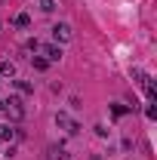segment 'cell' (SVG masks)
Returning a JSON list of instances; mask_svg holds the SVG:
<instances>
[{
	"instance_id": "6da1fadb",
	"label": "cell",
	"mask_w": 157,
	"mask_h": 160,
	"mask_svg": "<svg viewBox=\"0 0 157 160\" xmlns=\"http://www.w3.org/2000/svg\"><path fill=\"white\" fill-rule=\"evenodd\" d=\"M3 114L13 120V123H22L25 120V102H22V96H9V99L3 102Z\"/></svg>"
},
{
	"instance_id": "7a4b0ae2",
	"label": "cell",
	"mask_w": 157,
	"mask_h": 160,
	"mask_svg": "<svg viewBox=\"0 0 157 160\" xmlns=\"http://www.w3.org/2000/svg\"><path fill=\"white\" fill-rule=\"evenodd\" d=\"M56 126H62L68 136H77V132H80V123H77V120H71L65 111H59V114H56Z\"/></svg>"
},
{
	"instance_id": "3957f363",
	"label": "cell",
	"mask_w": 157,
	"mask_h": 160,
	"mask_svg": "<svg viewBox=\"0 0 157 160\" xmlns=\"http://www.w3.org/2000/svg\"><path fill=\"white\" fill-rule=\"evenodd\" d=\"M71 37H74V34H71V25H68V22L53 25V40H56V43H68Z\"/></svg>"
},
{
	"instance_id": "277c9868",
	"label": "cell",
	"mask_w": 157,
	"mask_h": 160,
	"mask_svg": "<svg viewBox=\"0 0 157 160\" xmlns=\"http://www.w3.org/2000/svg\"><path fill=\"white\" fill-rule=\"evenodd\" d=\"M40 52L46 62H62V46L59 43H40Z\"/></svg>"
},
{
	"instance_id": "5b68a950",
	"label": "cell",
	"mask_w": 157,
	"mask_h": 160,
	"mask_svg": "<svg viewBox=\"0 0 157 160\" xmlns=\"http://www.w3.org/2000/svg\"><path fill=\"white\" fill-rule=\"evenodd\" d=\"M0 77H16V62H9V59L0 62Z\"/></svg>"
},
{
	"instance_id": "8992f818",
	"label": "cell",
	"mask_w": 157,
	"mask_h": 160,
	"mask_svg": "<svg viewBox=\"0 0 157 160\" xmlns=\"http://www.w3.org/2000/svg\"><path fill=\"white\" fill-rule=\"evenodd\" d=\"M46 160H74L65 148H49V154H46Z\"/></svg>"
},
{
	"instance_id": "52a82bcc",
	"label": "cell",
	"mask_w": 157,
	"mask_h": 160,
	"mask_svg": "<svg viewBox=\"0 0 157 160\" xmlns=\"http://www.w3.org/2000/svg\"><path fill=\"white\" fill-rule=\"evenodd\" d=\"M16 89H19L22 96H34V83L31 80H16Z\"/></svg>"
},
{
	"instance_id": "ba28073f",
	"label": "cell",
	"mask_w": 157,
	"mask_h": 160,
	"mask_svg": "<svg viewBox=\"0 0 157 160\" xmlns=\"http://www.w3.org/2000/svg\"><path fill=\"white\" fill-rule=\"evenodd\" d=\"M31 65H34V71H46L49 68V62L43 59V56H31Z\"/></svg>"
},
{
	"instance_id": "9c48e42d",
	"label": "cell",
	"mask_w": 157,
	"mask_h": 160,
	"mask_svg": "<svg viewBox=\"0 0 157 160\" xmlns=\"http://www.w3.org/2000/svg\"><path fill=\"white\" fill-rule=\"evenodd\" d=\"M16 139V129L13 126H0V142H13Z\"/></svg>"
},
{
	"instance_id": "30bf717a",
	"label": "cell",
	"mask_w": 157,
	"mask_h": 160,
	"mask_svg": "<svg viewBox=\"0 0 157 160\" xmlns=\"http://www.w3.org/2000/svg\"><path fill=\"white\" fill-rule=\"evenodd\" d=\"M16 25H19V28H28V25H31V16H28V12H19V16H16Z\"/></svg>"
},
{
	"instance_id": "8fae6325",
	"label": "cell",
	"mask_w": 157,
	"mask_h": 160,
	"mask_svg": "<svg viewBox=\"0 0 157 160\" xmlns=\"http://www.w3.org/2000/svg\"><path fill=\"white\" fill-rule=\"evenodd\" d=\"M111 111H114V117H123L129 108H126V105H120V102H114V105H111Z\"/></svg>"
},
{
	"instance_id": "7c38bea8",
	"label": "cell",
	"mask_w": 157,
	"mask_h": 160,
	"mask_svg": "<svg viewBox=\"0 0 157 160\" xmlns=\"http://www.w3.org/2000/svg\"><path fill=\"white\" fill-rule=\"evenodd\" d=\"M40 9H43V12H53V9H56V0H40Z\"/></svg>"
},
{
	"instance_id": "4fadbf2b",
	"label": "cell",
	"mask_w": 157,
	"mask_h": 160,
	"mask_svg": "<svg viewBox=\"0 0 157 160\" xmlns=\"http://www.w3.org/2000/svg\"><path fill=\"white\" fill-rule=\"evenodd\" d=\"M25 46H28V49H31V52H40V40H28V43H25Z\"/></svg>"
},
{
	"instance_id": "5bb4252c",
	"label": "cell",
	"mask_w": 157,
	"mask_h": 160,
	"mask_svg": "<svg viewBox=\"0 0 157 160\" xmlns=\"http://www.w3.org/2000/svg\"><path fill=\"white\" fill-rule=\"evenodd\" d=\"M0 114H3V99H0Z\"/></svg>"
},
{
	"instance_id": "9a60e30c",
	"label": "cell",
	"mask_w": 157,
	"mask_h": 160,
	"mask_svg": "<svg viewBox=\"0 0 157 160\" xmlns=\"http://www.w3.org/2000/svg\"><path fill=\"white\" fill-rule=\"evenodd\" d=\"M89 160H99V157H96V154H93V157H89Z\"/></svg>"
},
{
	"instance_id": "2e32d148",
	"label": "cell",
	"mask_w": 157,
	"mask_h": 160,
	"mask_svg": "<svg viewBox=\"0 0 157 160\" xmlns=\"http://www.w3.org/2000/svg\"><path fill=\"white\" fill-rule=\"evenodd\" d=\"M0 3H3V0H0Z\"/></svg>"
}]
</instances>
